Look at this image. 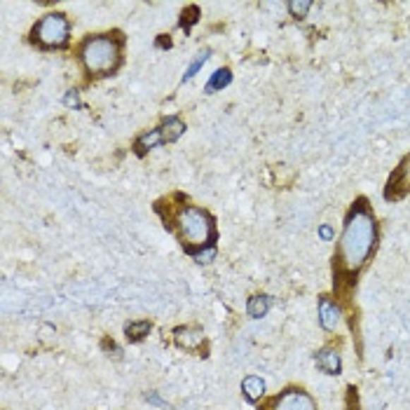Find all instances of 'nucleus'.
<instances>
[{
    "label": "nucleus",
    "mask_w": 410,
    "mask_h": 410,
    "mask_svg": "<svg viewBox=\"0 0 410 410\" xmlns=\"http://www.w3.org/2000/svg\"><path fill=\"white\" fill-rule=\"evenodd\" d=\"M382 195L387 202H401L410 195V155L401 159L397 169L390 174Z\"/></svg>",
    "instance_id": "nucleus-7"
},
{
    "label": "nucleus",
    "mask_w": 410,
    "mask_h": 410,
    "mask_svg": "<svg viewBox=\"0 0 410 410\" xmlns=\"http://www.w3.org/2000/svg\"><path fill=\"white\" fill-rule=\"evenodd\" d=\"M145 401H150V404H155V406H159V408H167L164 401L157 397V392H148V394H145Z\"/></svg>",
    "instance_id": "nucleus-21"
},
{
    "label": "nucleus",
    "mask_w": 410,
    "mask_h": 410,
    "mask_svg": "<svg viewBox=\"0 0 410 410\" xmlns=\"http://www.w3.org/2000/svg\"><path fill=\"white\" fill-rule=\"evenodd\" d=\"M380 241V225L370 202L366 197H356L345 216V228L335 244L331 258L333 275V296L342 310L351 312V298H354L358 275L368 265Z\"/></svg>",
    "instance_id": "nucleus-1"
},
{
    "label": "nucleus",
    "mask_w": 410,
    "mask_h": 410,
    "mask_svg": "<svg viewBox=\"0 0 410 410\" xmlns=\"http://www.w3.org/2000/svg\"><path fill=\"white\" fill-rule=\"evenodd\" d=\"M159 145H164L162 131H159V127H155V129H148V131H143V134H138L134 138V143H131V150H134L136 157H145L152 148H159Z\"/></svg>",
    "instance_id": "nucleus-10"
},
{
    "label": "nucleus",
    "mask_w": 410,
    "mask_h": 410,
    "mask_svg": "<svg viewBox=\"0 0 410 410\" xmlns=\"http://www.w3.org/2000/svg\"><path fill=\"white\" fill-rule=\"evenodd\" d=\"M230 83H232V71L230 68H218L216 73H211V78H209L207 87H204V92L207 94L223 92Z\"/></svg>",
    "instance_id": "nucleus-15"
},
{
    "label": "nucleus",
    "mask_w": 410,
    "mask_h": 410,
    "mask_svg": "<svg viewBox=\"0 0 410 410\" xmlns=\"http://www.w3.org/2000/svg\"><path fill=\"white\" fill-rule=\"evenodd\" d=\"M340 314H342V307L335 303V298H331L328 293L319 296V324H321L324 331L333 333L335 328H338Z\"/></svg>",
    "instance_id": "nucleus-8"
},
{
    "label": "nucleus",
    "mask_w": 410,
    "mask_h": 410,
    "mask_svg": "<svg viewBox=\"0 0 410 410\" xmlns=\"http://www.w3.org/2000/svg\"><path fill=\"white\" fill-rule=\"evenodd\" d=\"M152 211L159 216L164 230L171 232L181 248L200 265L214 263L218 253V225L209 209L195 204L186 193L157 197Z\"/></svg>",
    "instance_id": "nucleus-2"
},
{
    "label": "nucleus",
    "mask_w": 410,
    "mask_h": 410,
    "mask_svg": "<svg viewBox=\"0 0 410 410\" xmlns=\"http://www.w3.org/2000/svg\"><path fill=\"white\" fill-rule=\"evenodd\" d=\"M71 19L64 12H47L28 31V42L40 52L66 49L71 42Z\"/></svg>",
    "instance_id": "nucleus-4"
},
{
    "label": "nucleus",
    "mask_w": 410,
    "mask_h": 410,
    "mask_svg": "<svg viewBox=\"0 0 410 410\" xmlns=\"http://www.w3.org/2000/svg\"><path fill=\"white\" fill-rule=\"evenodd\" d=\"M241 394H244V399L248 404H260V401L265 399V382H263V378L246 375L241 380Z\"/></svg>",
    "instance_id": "nucleus-12"
},
{
    "label": "nucleus",
    "mask_w": 410,
    "mask_h": 410,
    "mask_svg": "<svg viewBox=\"0 0 410 410\" xmlns=\"http://www.w3.org/2000/svg\"><path fill=\"white\" fill-rule=\"evenodd\" d=\"M345 410H361V401H358V390L354 385H347L345 394Z\"/></svg>",
    "instance_id": "nucleus-19"
},
{
    "label": "nucleus",
    "mask_w": 410,
    "mask_h": 410,
    "mask_svg": "<svg viewBox=\"0 0 410 410\" xmlns=\"http://www.w3.org/2000/svg\"><path fill=\"white\" fill-rule=\"evenodd\" d=\"M155 45H157V47H167V49H169V47H171V38H169V35H164V33H162V35L157 38Z\"/></svg>",
    "instance_id": "nucleus-22"
},
{
    "label": "nucleus",
    "mask_w": 410,
    "mask_h": 410,
    "mask_svg": "<svg viewBox=\"0 0 410 410\" xmlns=\"http://www.w3.org/2000/svg\"><path fill=\"white\" fill-rule=\"evenodd\" d=\"M124 47H127V35L120 28H111L104 33H90L78 42L76 56L87 83L113 78L124 66Z\"/></svg>",
    "instance_id": "nucleus-3"
},
{
    "label": "nucleus",
    "mask_w": 410,
    "mask_h": 410,
    "mask_svg": "<svg viewBox=\"0 0 410 410\" xmlns=\"http://www.w3.org/2000/svg\"><path fill=\"white\" fill-rule=\"evenodd\" d=\"M209 56H211V52H209V49H204V52H200V54H197V56L193 59V64H190L188 68H186V73H183L181 83H188V80H193V78L197 76V73H200V68H202V66L209 61Z\"/></svg>",
    "instance_id": "nucleus-17"
},
{
    "label": "nucleus",
    "mask_w": 410,
    "mask_h": 410,
    "mask_svg": "<svg viewBox=\"0 0 410 410\" xmlns=\"http://www.w3.org/2000/svg\"><path fill=\"white\" fill-rule=\"evenodd\" d=\"M319 234H321V237H324L326 241H328V239H333V228H331V225H321Z\"/></svg>",
    "instance_id": "nucleus-23"
},
{
    "label": "nucleus",
    "mask_w": 410,
    "mask_h": 410,
    "mask_svg": "<svg viewBox=\"0 0 410 410\" xmlns=\"http://www.w3.org/2000/svg\"><path fill=\"white\" fill-rule=\"evenodd\" d=\"M312 5L314 3H310V0H300V3H296V0H293V3L287 5V10H289V14H291L293 19H305L307 12L312 10Z\"/></svg>",
    "instance_id": "nucleus-18"
},
{
    "label": "nucleus",
    "mask_w": 410,
    "mask_h": 410,
    "mask_svg": "<svg viewBox=\"0 0 410 410\" xmlns=\"http://www.w3.org/2000/svg\"><path fill=\"white\" fill-rule=\"evenodd\" d=\"M150 331H152V324L148 319H136V321H127V324H124V335H127V340L131 345L145 340V335Z\"/></svg>",
    "instance_id": "nucleus-13"
},
{
    "label": "nucleus",
    "mask_w": 410,
    "mask_h": 410,
    "mask_svg": "<svg viewBox=\"0 0 410 410\" xmlns=\"http://www.w3.org/2000/svg\"><path fill=\"white\" fill-rule=\"evenodd\" d=\"M258 410H319V408L310 392H305L303 387L291 385L284 392L275 394V397L263 399L258 404Z\"/></svg>",
    "instance_id": "nucleus-5"
},
{
    "label": "nucleus",
    "mask_w": 410,
    "mask_h": 410,
    "mask_svg": "<svg viewBox=\"0 0 410 410\" xmlns=\"http://www.w3.org/2000/svg\"><path fill=\"white\" fill-rule=\"evenodd\" d=\"M314 363H317V368L321 373H326V375H340L342 373V356L338 354V349H333V347L319 349L317 356H314Z\"/></svg>",
    "instance_id": "nucleus-9"
},
{
    "label": "nucleus",
    "mask_w": 410,
    "mask_h": 410,
    "mask_svg": "<svg viewBox=\"0 0 410 410\" xmlns=\"http://www.w3.org/2000/svg\"><path fill=\"white\" fill-rule=\"evenodd\" d=\"M270 307H272V298L265 296V293H255V296L248 298L246 312H248V317L251 319H260L270 312Z\"/></svg>",
    "instance_id": "nucleus-14"
},
{
    "label": "nucleus",
    "mask_w": 410,
    "mask_h": 410,
    "mask_svg": "<svg viewBox=\"0 0 410 410\" xmlns=\"http://www.w3.org/2000/svg\"><path fill=\"white\" fill-rule=\"evenodd\" d=\"M197 21H200V5H188L186 10L181 12V19H179V28H183L186 33H190Z\"/></svg>",
    "instance_id": "nucleus-16"
},
{
    "label": "nucleus",
    "mask_w": 410,
    "mask_h": 410,
    "mask_svg": "<svg viewBox=\"0 0 410 410\" xmlns=\"http://www.w3.org/2000/svg\"><path fill=\"white\" fill-rule=\"evenodd\" d=\"M64 104L66 106H73V108H83V104H80V99H78V92L76 90H71L68 94L64 97Z\"/></svg>",
    "instance_id": "nucleus-20"
},
{
    "label": "nucleus",
    "mask_w": 410,
    "mask_h": 410,
    "mask_svg": "<svg viewBox=\"0 0 410 410\" xmlns=\"http://www.w3.org/2000/svg\"><path fill=\"white\" fill-rule=\"evenodd\" d=\"M186 122L181 120L179 115H167L162 122H159V131H162V141L164 145H169V143H176L179 138L186 134Z\"/></svg>",
    "instance_id": "nucleus-11"
},
{
    "label": "nucleus",
    "mask_w": 410,
    "mask_h": 410,
    "mask_svg": "<svg viewBox=\"0 0 410 410\" xmlns=\"http://www.w3.org/2000/svg\"><path fill=\"white\" fill-rule=\"evenodd\" d=\"M174 345L183 351H195L197 356H209V345H207V335L200 326H176L171 331Z\"/></svg>",
    "instance_id": "nucleus-6"
}]
</instances>
